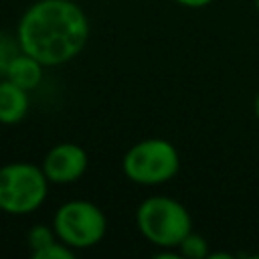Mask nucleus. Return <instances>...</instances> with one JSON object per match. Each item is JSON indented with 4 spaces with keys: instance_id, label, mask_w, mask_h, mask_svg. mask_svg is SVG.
<instances>
[{
    "instance_id": "obj_8",
    "label": "nucleus",
    "mask_w": 259,
    "mask_h": 259,
    "mask_svg": "<svg viewBox=\"0 0 259 259\" xmlns=\"http://www.w3.org/2000/svg\"><path fill=\"white\" fill-rule=\"evenodd\" d=\"M42 73H45V65L38 59H34L32 55H28L24 51H18L12 57V61L8 63L4 77L10 79L12 83L20 85L26 91H32L40 85Z\"/></svg>"
},
{
    "instance_id": "obj_15",
    "label": "nucleus",
    "mask_w": 259,
    "mask_h": 259,
    "mask_svg": "<svg viewBox=\"0 0 259 259\" xmlns=\"http://www.w3.org/2000/svg\"><path fill=\"white\" fill-rule=\"evenodd\" d=\"M255 8H257V12H259V0H255Z\"/></svg>"
},
{
    "instance_id": "obj_4",
    "label": "nucleus",
    "mask_w": 259,
    "mask_h": 259,
    "mask_svg": "<svg viewBox=\"0 0 259 259\" xmlns=\"http://www.w3.org/2000/svg\"><path fill=\"white\" fill-rule=\"evenodd\" d=\"M121 170L138 186H162L180 170V154L170 140L146 138L123 154Z\"/></svg>"
},
{
    "instance_id": "obj_9",
    "label": "nucleus",
    "mask_w": 259,
    "mask_h": 259,
    "mask_svg": "<svg viewBox=\"0 0 259 259\" xmlns=\"http://www.w3.org/2000/svg\"><path fill=\"white\" fill-rule=\"evenodd\" d=\"M178 253L180 257H186V259H208L210 251H208V243L202 235L190 231L178 245Z\"/></svg>"
},
{
    "instance_id": "obj_5",
    "label": "nucleus",
    "mask_w": 259,
    "mask_h": 259,
    "mask_svg": "<svg viewBox=\"0 0 259 259\" xmlns=\"http://www.w3.org/2000/svg\"><path fill=\"white\" fill-rule=\"evenodd\" d=\"M57 239L73 251H83L99 245L107 233L105 212L91 200L73 198L63 202L53 217Z\"/></svg>"
},
{
    "instance_id": "obj_10",
    "label": "nucleus",
    "mask_w": 259,
    "mask_h": 259,
    "mask_svg": "<svg viewBox=\"0 0 259 259\" xmlns=\"http://www.w3.org/2000/svg\"><path fill=\"white\" fill-rule=\"evenodd\" d=\"M53 241H57V233L53 229V225H34L28 233H26V243H28V249L30 253H36L38 249L51 245Z\"/></svg>"
},
{
    "instance_id": "obj_12",
    "label": "nucleus",
    "mask_w": 259,
    "mask_h": 259,
    "mask_svg": "<svg viewBox=\"0 0 259 259\" xmlns=\"http://www.w3.org/2000/svg\"><path fill=\"white\" fill-rule=\"evenodd\" d=\"M30 255H32V259H73L75 257V251L69 245H65L63 241L57 239L51 245L38 249L36 253H30Z\"/></svg>"
},
{
    "instance_id": "obj_14",
    "label": "nucleus",
    "mask_w": 259,
    "mask_h": 259,
    "mask_svg": "<svg viewBox=\"0 0 259 259\" xmlns=\"http://www.w3.org/2000/svg\"><path fill=\"white\" fill-rule=\"evenodd\" d=\"M253 109H255V115H257V121H259V93L255 95V101H253Z\"/></svg>"
},
{
    "instance_id": "obj_2",
    "label": "nucleus",
    "mask_w": 259,
    "mask_h": 259,
    "mask_svg": "<svg viewBox=\"0 0 259 259\" xmlns=\"http://www.w3.org/2000/svg\"><path fill=\"white\" fill-rule=\"evenodd\" d=\"M136 227L154 247L178 249L180 241L192 231V217L180 200L154 194L138 204Z\"/></svg>"
},
{
    "instance_id": "obj_3",
    "label": "nucleus",
    "mask_w": 259,
    "mask_h": 259,
    "mask_svg": "<svg viewBox=\"0 0 259 259\" xmlns=\"http://www.w3.org/2000/svg\"><path fill=\"white\" fill-rule=\"evenodd\" d=\"M49 178L34 162L14 160L0 166V210L24 217L38 210L49 196Z\"/></svg>"
},
{
    "instance_id": "obj_13",
    "label": "nucleus",
    "mask_w": 259,
    "mask_h": 259,
    "mask_svg": "<svg viewBox=\"0 0 259 259\" xmlns=\"http://www.w3.org/2000/svg\"><path fill=\"white\" fill-rule=\"evenodd\" d=\"M174 2L180 4V6H184V8H192V10H196V8H204V6L212 4L214 0H174Z\"/></svg>"
},
{
    "instance_id": "obj_7",
    "label": "nucleus",
    "mask_w": 259,
    "mask_h": 259,
    "mask_svg": "<svg viewBox=\"0 0 259 259\" xmlns=\"http://www.w3.org/2000/svg\"><path fill=\"white\" fill-rule=\"evenodd\" d=\"M28 107H30L28 91L12 83L10 79L2 77L0 81V123L2 125L20 123L26 117Z\"/></svg>"
},
{
    "instance_id": "obj_11",
    "label": "nucleus",
    "mask_w": 259,
    "mask_h": 259,
    "mask_svg": "<svg viewBox=\"0 0 259 259\" xmlns=\"http://www.w3.org/2000/svg\"><path fill=\"white\" fill-rule=\"evenodd\" d=\"M18 51H20V47H18L16 34L14 36H8V32L0 28V77H4L8 63L12 61V57Z\"/></svg>"
},
{
    "instance_id": "obj_1",
    "label": "nucleus",
    "mask_w": 259,
    "mask_h": 259,
    "mask_svg": "<svg viewBox=\"0 0 259 259\" xmlns=\"http://www.w3.org/2000/svg\"><path fill=\"white\" fill-rule=\"evenodd\" d=\"M89 16L75 0H34L16 22L20 51L38 59L45 67L73 61L87 45Z\"/></svg>"
},
{
    "instance_id": "obj_6",
    "label": "nucleus",
    "mask_w": 259,
    "mask_h": 259,
    "mask_svg": "<svg viewBox=\"0 0 259 259\" xmlns=\"http://www.w3.org/2000/svg\"><path fill=\"white\" fill-rule=\"evenodd\" d=\"M40 168L51 184H57V186L73 184L81 180L83 174L87 172L89 154L83 146L75 142H61L45 154Z\"/></svg>"
}]
</instances>
